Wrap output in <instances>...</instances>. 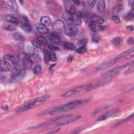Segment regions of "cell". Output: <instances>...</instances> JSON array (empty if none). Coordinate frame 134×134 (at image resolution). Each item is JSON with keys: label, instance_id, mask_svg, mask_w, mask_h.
Returning <instances> with one entry per match:
<instances>
[{"label": "cell", "instance_id": "1", "mask_svg": "<svg viewBox=\"0 0 134 134\" xmlns=\"http://www.w3.org/2000/svg\"><path fill=\"white\" fill-rule=\"evenodd\" d=\"M83 101L82 100H74L71 102H68L67 103L53 107V108H52L51 109H48L46 111L42 113L41 115H54L58 113H60L67 112L77 108L78 106L81 105L83 103Z\"/></svg>", "mask_w": 134, "mask_h": 134}, {"label": "cell", "instance_id": "2", "mask_svg": "<svg viewBox=\"0 0 134 134\" xmlns=\"http://www.w3.org/2000/svg\"><path fill=\"white\" fill-rule=\"evenodd\" d=\"M72 116H73V114L63 115H61L60 116L57 117L55 118V119H51V120H50L45 121V122H44L43 123H41V124H39V125H37L36 126H33V127H30V129H31V130H34V129L35 130V129H37V128L43 127H45V126L49 125L50 124H52V123H55L56 122H58L60 121L65 120V119H67V118L71 117Z\"/></svg>", "mask_w": 134, "mask_h": 134}, {"label": "cell", "instance_id": "3", "mask_svg": "<svg viewBox=\"0 0 134 134\" xmlns=\"http://www.w3.org/2000/svg\"><path fill=\"white\" fill-rule=\"evenodd\" d=\"M134 64V61H132L131 62L126 63L124 65H121V66H119L117 67H116L115 68L111 69V70H110L109 71L106 72L104 74V78L105 79H111L113 76H115L116 74H117L121 70L124 69L127 67L128 66H131L132 65H133Z\"/></svg>", "mask_w": 134, "mask_h": 134}, {"label": "cell", "instance_id": "4", "mask_svg": "<svg viewBox=\"0 0 134 134\" xmlns=\"http://www.w3.org/2000/svg\"><path fill=\"white\" fill-rule=\"evenodd\" d=\"M134 56V48L133 47L132 48H130V49L123 52L120 53V55L117 56L114 59L113 61L114 63L119 62L126 59H128L133 57Z\"/></svg>", "mask_w": 134, "mask_h": 134}, {"label": "cell", "instance_id": "5", "mask_svg": "<svg viewBox=\"0 0 134 134\" xmlns=\"http://www.w3.org/2000/svg\"><path fill=\"white\" fill-rule=\"evenodd\" d=\"M52 29L58 34L62 33L65 29V25L63 21L61 19L56 20L52 25Z\"/></svg>", "mask_w": 134, "mask_h": 134}, {"label": "cell", "instance_id": "6", "mask_svg": "<svg viewBox=\"0 0 134 134\" xmlns=\"http://www.w3.org/2000/svg\"><path fill=\"white\" fill-rule=\"evenodd\" d=\"M21 59L23 60V68L25 69H30L33 66V61L29 56L26 54L21 55Z\"/></svg>", "mask_w": 134, "mask_h": 134}, {"label": "cell", "instance_id": "7", "mask_svg": "<svg viewBox=\"0 0 134 134\" xmlns=\"http://www.w3.org/2000/svg\"><path fill=\"white\" fill-rule=\"evenodd\" d=\"M81 117V115H77L75 116H71L67 119L63 120V121H60L56 123V125L57 126H61V125H68L69 124H70L71 123H73L74 122H76V121L78 120L80 117Z\"/></svg>", "mask_w": 134, "mask_h": 134}, {"label": "cell", "instance_id": "8", "mask_svg": "<svg viewBox=\"0 0 134 134\" xmlns=\"http://www.w3.org/2000/svg\"><path fill=\"white\" fill-rule=\"evenodd\" d=\"M65 34L69 37H74L78 34V29L73 25H68L65 29Z\"/></svg>", "mask_w": 134, "mask_h": 134}, {"label": "cell", "instance_id": "9", "mask_svg": "<svg viewBox=\"0 0 134 134\" xmlns=\"http://www.w3.org/2000/svg\"><path fill=\"white\" fill-rule=\"evenodd\" d=\"M37 103V99H34L33 100L30 101V102H29L28 103L25 104L24 105H23L22 107H21V108L19 109H18L16 111V113H22L24 111H26L30 109L31 108H33V107Z\"/></svg>", "mask_w": 134, "mask_h": 134}, {"label": "cell", "instance_id": "10", "mask_svg": "<svg viewBox=\"0 0 134 134\" xmlns=\"http://www.w3.org/2000/svg\"><path fill=\"white\" fill-rule=\"evenodd\" d=\"M3 19L6 22L12 23L14 25H17L19 24V20L18 19L12 14H6L3 16Z\"/></svg>", "mask_w": 134, "mask_h": 134}, {"label": "cell", "instance_id": "11", "mask_svg": "<svg viewBox=\"0 0 134 134\" xmlns=\"http://www.w3.org/2000/svg\"><path fill=\"white\" fill-rule=\"evenodd\" d=\"M48 39L53 44L60 45L61 44V39L60 37L56 34L51 33L48 36Z\"/></svg>", "mask_w": 134, "mask_h": 134}, {"label": "cell", "instance_id": "12", "mask_svg": "<svg viewBox=\"0 0 134 134\" xmlns=\"http://www.w3.org/2000/svg\"><path fill=\"white\" fill-rule=\"evenodd\" d=\"M3 58L4 59L9 61L13 64H15V65H17L20 61V58L12 54L5 55L4 56Z\"/></svg>", "mask_w": 134, "mask_h": 134}, {"label": "cell", "instance_id": "13", "mask_svg": "<svg viewBox=\"0 0 134 134\" xmlns=\"http://www.w3.org/2000/svg\"><path fill=\"white\" fill-rule=\"evenodd\" d=\"M65 7L66 12L71 15H73L76 13V9L73 4L72 2L70 1H65Z\"/></svg>", "mask_w": 134, "mask_h": 134}, {"label": "cell", "instance_id": "14", "mask_svg": "<svg viewBox=\"0 0 134 134\" xmlns=\"http://www.w3.org/2000/svg\"><path fill=\"white\" fill-rule=\"evenodd\" d=\"M82 16V14L78 12L73 15V23L77 25H80L82 23L81 17Z\"/></svg>", "mask_w": 134, "mask_h": 134}, {"label": "cell", "instance_id": "15", "mask_svg": "<svg viewBox=\"0 0 134 134\" xmlns=\"http://www.w3.org/2000/svg\"><path fill=\"white\" fill-rule=\"evenodd\" d=\"M10 69V65L6 60H2L1 62V72H7Z\"/></svg>", "mask_w": 134, "mask_h": 134}, {"label": "cell", "instance_id": "16", "mask_svg": "<svg viewBox=\"0 0 134 134\" xmlns=\"http://www.w3.org/2000/svg\"><path fill=\"white\" fill-rule=\"evenodd\" d=\"M25 74V72L24 70V69L22 70V71H20L19 73L13 75L12 76V80L13 82H17L19 80H22L23 77H24Z\"/></svg>", "mask_w": 134, "mask_h": 134}, {"label": "cell", "instance_id": "17", "mask_svg": "<svg viewBox=\"0 0 134 134\" xmlns=\"http://www.w3.org/2000/svg\"><path fill=\"white\" fill-rule=\"evenodd\" d=\"M7 7L13 12H17L18 10V6L15 1H8L6 2Z\"/></svg>", "mask_w": 134, "mask_h": 134}, {"label": "cell", "instance_id": "18", "mask_svg": "<svg viewBox=\"0 0 134 134\" xmlns=\"http://www.w3.org/2000/svg\"><path fill=\"white\" fill-rule=\"evenodd\" d=\"M36 28L39 33L42 34H46L49 31V30H48L47 26L42 25L41 24H37L36 25Z\"/></svg>", "mask_w": 134, "mask_h": 134}, {"label": "cell", "instance_id": "19", "mask_svg": "<svg viewBox=\"0 0 134 134\" xmlns=\"http://www.w3.org/2000/svg\"><path fill=\"white\" fill-rule=\"evenodd\" d=\"M63 17L64 19L65 20L66 22L69 25H72V24L73 23V15L68 13V12H66L64 13L63 15Z\"/></svg>", "mask_w": 134, "mask_h": 134}, {"label": "cell", "instance_id": "20", "mask_svg": "<svg viewBox=\"0 0 134 134\" xmlns=\"http://www.w3.org/2000/svg\"><path fill=\"white\" fill-rule=\"evenodd\" d=\"M113 63H114L113 60L110 61L103 62L102 64H101V65H100L99 66H98L97 67H96V70H101L106 69L107 68H108L109 67H110V66L113 65Z\"/></svg>", "mask_w": 134, "mask_h": 134}, {"label": "cell", "instance_id": "21", "mask_svg": "<svg viewBox=\"0 0 134 134\" xmlns=\"http://www.w3.org/2000/svg\"><path fill=\"white\" fill-rule=\"evenodd\" d=\"M97 9L98 11L100 13H103L105 8V2L103 0H100V1H99L97 2Z\"/></svg>", "mask_w": 134, "mask_h": 134}, {"label": "cell", "instance_id": "22", "mask_svg": "<svg viewBox=\"0 0 134 134\" xmlns=\"http://www.w3.org/2000/svg\"><path fill=\"white\" fill-rule=\"evenodd\" d=\"M91 85H92V84H87L85 85H81V86L75 88L74 89H73V90L74 91V92H76V93L79 92H81V91L85 90H89V88L91 86Z\"/></svg>", "mask_w": 134, "mask_h": 134}, {"label": "cell", "instance_id": "23", "mask_svg": "<svg viewBox=\"0 0 134 134\" xmlns=\"http://www.w3.org/2000/svg\"><path fill=\"white\" fill-rule=\"evenodd\" d=\"M40 24L46 26H49L51 24V20L48 16H43L40 18Z\"/></svg>", "mask_w": 134, "mask_h": 134}, {"label": "cell", "instance_id": "24", "mask_svg": "<svg viewBox=\"0 0 134 134\" xmlns=\"http://www.w3.org/2000/svg\"><path fill=\"white\" fill-rule=\"evenodd\" d=\"M21 27L22 29L27 33H29L31 31V27L28 22H23L21 24Z\"/></svg>", "mask_w": 134, "mask_h": 134}, {"label": "cell", "instance_id": "25", "mask_svg": "<svg viewBox=\"0 0 134 134\" xmlns=\"http://www.w3.org/2000/svg\"><path fill=\"white\" fill-rule=\"evenodd\" d=\"M90 21L96 24L101 25L102 24H103L104 23V19L102 17L100 16H92L91 17Z\"/></svg>", "mask_w": 134, "mask_h": 134}, {"label": "cell", "instance_id": "26", "mask_svg": "<svg viewBox=\"0 0 134 134\" xmlns=\"http://www.w3.org/2000/svg\"><path fill=\"white\" fill-rule=\"evenodd\" d=\"M14 24L10 23H6L3 24V28L7 31H12L15 30V26L13 25Z\"/></svg>", "mask_w": 134, "mask_h": 134}, {"label": "cell", "instance_id": "27", "mask_svg": "<svg viewBox=\"0 0 134 134\" xmlns=\"http://www.w3.org/2000/svg\"><path fill=\"white\" fill-rule=\"evenodd\" d=\"M124 9V6L123 5H118L114 8L113 9V13L116 16L117 15L119 14L122 10Z\"/></svg>", "mask_w": 134, "mask_h": 134}, {"label": "cell", "instance_id": "28", "mask_svg": "<svg viewBox=\"0 0 134 134\" xmlns=\"http://www.w3.org/2000/svg\"><path fill=\"white\" fill-rule=\"evenodd\" d=\"M63 47L67 50H74L76 49V46L72 43L70 42H65L63 44Z\"/></svg>", "mask_w": 134, "mask_h": 134}, {"label": "cell", "instance_id": "29", "mask_svg": "<svg viewBox=\"0 0 134 134\" xmlns=\"http://www.w3.org/2000/svg\"><path fill=\"white\" fill-rule=\"evenodd\" d=\"M13 37L15 40L18 41H23L25 40L24 37L22 35H20L19 33H14L13 35Z\"/></svg>", "mask_w": 134, "mask_h": 134}, {"label": "cell", "instance_id": "30", "mask_svg": "<svg viewBox=\"0 0 134 134\" xmlns=\"http://www.w3.org/2000/svg\"><path fill=\"white\" fill-rule=\"evenodd\" d=\"M44 61L45 63H48L50 60V52L48 50H45L44 51Z\"/></svg>", "mask_w": 134, "mask_h": 134}, {"label": "cell", "instance_id": "31", "mask_svg": "<svg viewBox=\"0 0 134 134\" xmlns=\"http://www.w3.org/2000/svg\"><path fill=\"white\" fill-rule=\"evenodd\" d=\"M37 40L40 42V44L44 46H46L47 45V40L45 37L42 36H39L37 37Z\"/></svg>", "mask_w": 134, "mask_h": 134}, {"label": "cell", "instance_id": "32", "mask_svg": "<svg viewBox=\"0 0 134 134\" xmlns=\"http://www.w3.org/2000/svg\"><path fill=\"white\" fill-rule=\"evenodd\" d=\"M122 41L123 39L121 37H116L112 40V43L115 46H119L122 43Z\"/></svg>", "mask_w": 134, "mask_h": 134}, {"label": "cell", "instance_id": "33", "mask_svg": "<svg viewBox=\"0 0 134 134\" xmlns=\"http://www.w3.org/2000/svg\"><path fill=\"white\" fill-rule=\"evenodd\" d=\"M113 113L114 112H110V113H107L106 114L101 115L98 118V119L97 120V121H102L105 120L106 119H108L109 117H110L112 114H113Z\"/></svg>", "mask_w": 134, "mask_h": 134}, {"label": "cell", "instance_id": "34", "mask_svg": "<svg viewBox=\"0 0 134 134\" xmlns=\"http://www.w3.org/2000/svg\"><path fill=\"white\" fill-rule=\"evenodd\" d=\"M125 19L127 20H132L134 19V12L133 10H131L125 15Z\"/></svg>", "mask_w": 134, "mask_h": 134}, {"label": "cell", "instance_id": "35", "mask_svg": "<svg viewBox=\"0 0 134 134\" xmlns=\"http://www.w3.org/2000/svg\"><path fill=\"white\" fill-rule=\"evenodd\" d=\"M96 25L97 24H96L90 21L89 26V28L91 29V30H92L93 32H96V31H97V26H96Z\"/></svg>", "mask_w": 134, "mask_h": 134}, {"label": "cell", "instance_id": "36", "mask_svg": "<svg viewBox=\"0 0 134 134\" xmlns=\"http://www.w3.org/2000/svg\"><path fill=\"white\" fill-rule=\"evenodd\" d=\"M49 95H43V96H40V97H39L38 98H36L37 103H38V102H41L45 101V100H47L48 98H49Z\"/></svg>", "mask_w": 134, "mask_h": 134}, {"label": "cell", "instance_id": "37", "mask_svg": "<svg viewBox=\"0 0 134 134\" xmlns=\"http://www.w3.org/2000/svg\"><path fill=\"white\" fill-rule=\"evenodd\" d=\"M74 94H76V92H74V91L73 90V89H72L71 90H69V91H67V92H65L62 95V96H63V97H68V96L72 95Z\"/></svg>", "mask_w": 134, "mask_h": 134}, {"label": "cell", "instance_id": "38", "mask_svg": "<svg viewBox=\"0 0 134 134\" xmlns=\"http://www.w3.org/2000/svg\"><path fill=\"white\" fill-rule=\"evenodd\" d=\"M32 44L34 46L35 48H36V49H40L41 46L40 42L38 41V40H35L34 41H32Z\"/></svg>", "mask_w": 134, "mask_h": 134}, {"label": "cell", "instance_id": "39", "mask_svg": "<svg viewBox=\"0 0 134 134\" xmlns=\"http://www.w3.org/2000/svg\"><path fill=\"white\" fill-rule=\"evenodd\" d=\"M30 58L31 59L33 60V61H39V60H40V57L38 55L36 54V53H34V54L31 55V57Z\"/></svg>", "mask_w": 134, "mask_h": 134}, {"label": "cell", "instance_id": "40", "mask_svg": "<svg viewBox=\"0 0 134 134\" xmlns=\"http://www.w3.org/2000/svg\"><path fill=\"white\" fill-rule=\"evenodd\" d=\"M134 66L133 65H132L125 72L124 74L125 75V76H128V75H129V74L133 73L134 72Z\"/></svg>", "mask_w": 134, "mask_h": 134}, {"label": "cell", "instance_id": "41", "mask_svg": "<svg viewBox=\"0 0 134 134\" xmlns=\"http://www.w3.org/2000/svg\"><path fill=\"white\" fill-rule=\"evenodd\" d=\"M41 70V67L40 65H37L35 67V68L33 69V72L35 74H39Z\"/></svg>", "mask_w": 134, "mask_h": 134}, {"label": "cell", "instance_id": "42", "mask_svg": "<svg viewBox=\"0 0 134 134\" xmlns=\"http://www.w3.org/2000/svg\"><path fill=\"white\" fill-rule=\"evenodd\" d=\"M112 20L116 24H120L121 23V20L117 16H113L112 17Z\"/></svg>", "mask_w": 134, "mask_h": 134}, {"label": "cell", "instance_id": "43", "mask_svg": "<svg viewBox=\"0 0 134 134\" xmlns=\"http://www.w3.org/2000/svg\"><path fill=\"white\" fill-rule=\"evenodd\" d=\"M87 48L85 47H79V48L77 49V53H79V54H81V53H83L84 52L86 51Z\"/></svg>", "mask_w": 134, "mask_h": 134}, {"label": "cell", "instance_id": "44", "mask_svg": "<svg viewBox=\"0 0 134 134\" xmlns=\"http://www.w3.org/2000/svg\"><path fill=\"white\" fill-rule=\"evenodd\" d=\"M85 45H86V41H85L84 39H82L80 40L77 44V45L79 47H85Z\"/></svg>", "mask_w": 134, "mask_h": 134}, {"label": "cell", "instance_id": "45", "mask_svg": "<svg viewBox=\"0 0 134 134\" xmlns=\"http://www.w3.org/2000/svg\"><path fill=\"white\" fill-rule=\"evenodd\" d=\"M48 48H49V49L53 51H57L59 49V48L57 46H56L53 45H49V46H48Z\"/></svg>", "mask_w": 134, "mask_h": 134}, {"label": "cell", "instance_id": "46", "mask_svg": "<svg viewBox=\"0 0 134 134\" xmlns=\"http://www.w3.org/2000/svg\"><path fill=\"white\" fill-rule=\"evenodd\" d=\"M50 60L52 61H55L57 60V57L54 53L52 52H50Z\"/></svg>", "mask_w": 134, "mask_h": 134}, {"label": "cell", "instance_id": "47", "mask_svg": "<svg viewBox=\"0 0 134 134\" xmlns=\"http://www.w3.org/2000/svg\"><path fill=\"white\" fill-rule=\"evenodd\" d=\"M96 3V1H93V0H90V1H87L88 5L91 7H94Z\"/></svg>", "mask_w": 134, "mask_h": 134}, {"label": "cell", "instance_id": "48", "mask_svg": "<svg viewBox=\"0 0 134 134\" xmlns=\"http://www.w3.org/2000/svg\"><path fill=\"white\" fill-rule=\"evenodd\" d=\"M127 43L130 45H133L134 44V39L133 37H130L127 40Z\"/></svg>", "mask_w": 134, "mask_h": 134}, {"label": "cell", "instance_id": "49", "mask_svg": "<svg viewBox=\"0 0 134 134\" xmlns=\"http://www.w3.org/2000/svg\"><path fill=\"white\" fill-rule=\"evenodd\" d=\"M92 40L95 42H98L99 41V37L98 35H94L92 37Z\"/></svg>", "mask_w": 134, "mask_h": 134}, {"label": "cell", "instance_id": "50", "mask_svg": "<svg viewBox=\"0 0 134 134\" xmlns=\"http://www.w3.org/2000/svg\"><path fill=\"white\" fill-rule=\"evenodd\" d=\"M127 29L128 30H130L131 31H132L134 30V26H132V25H130V26H128L127 27Z\"/></svg>", "mask_w": 134, "mask_h": 134}, {"label": "cell", "instance_id": "51", "mask_svg": "<svg viewBox=\"0 0 134 134\" xmlns=\"http://www.w3.org/2000/svg\"><path fill=\"white\" fill-rule=\"evenodd\" d=\"M73 56L72 55H70V56H69V57L68 58V59H67L68 61L69 62H71V61H72V60H73Z\"/></svg>", "mask_w": 134, "mask_h": 134}, {"label": "cell", "instance_id": "52", "mask_svg": "<svg viewBox=\"0 0 134 134\" xmlns=\"http://www.w3.org/2000/svg\"><path fill=\"white\" fill-rule=\"evenodd\" d=\"M59 128H57V129H56V130H51V131H50L49 132H48V134H54V133H57V132H58L59 131Z\"/></svg>", "mask_w": 134, "mask_h": 134}, {"label": "cell", "instance_id": "53", "mask_svg": "<svg viewBox=\"0 0 134 134\" xmlns=\"http://www.w3.org/2000/svg\"><path fill=\"white\" fill-rule=\"evenodd\" d=\"M99 28L100 29V30H101V31H102V30H104L105 29V27L104 26H102V25H100L99 27Z\"/></svg>", "mask_w": 134, "mask_h": 134}, {"label": "cell", "instance_id": "54", "mask_svg": "<svg viewBox=\"0 0 134 134\" xmlns=\"http://www.w3.org/2000/svg\"><path fill=\"white\" fill-rule=\"evenodd\" d=\"M72 3H74L76 5H79L80 4V2L79 1H77V0H76V1H73Z\"/></svg>", "mask_w": 134, "mask_h": 134}]
</instances>
